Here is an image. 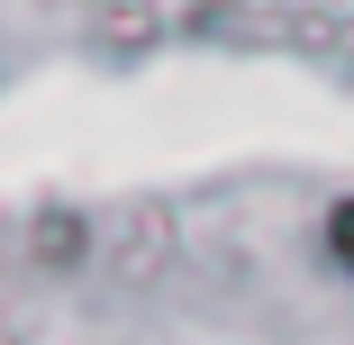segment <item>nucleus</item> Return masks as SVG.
Here are the masks:
<instances>
[{
  "instance_id": "f257e3e1",
  "label": "nucleus",
  "mask_w": 354,
  "mask_h": 345,
  "mask_svg": "<svg viewBox=\"0 0 354 345\" xmlns=\"http://www.w3.org/2000/svg\"><path fill=\"white\" fill-rule=\"evenodd\" d=\"M327 254H336V272L354 282V200H336V218H327Z\"/></svg>"
}]
</instances>
